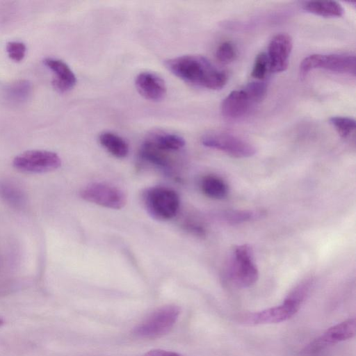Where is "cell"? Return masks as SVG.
Segmentation results:
<instances>
[{
    "label": "cell",
    "mask_w": 356,
    "mask_h": 356,
    "mask_svg": "<svg viewBox=\"0 0 356 356\" xmlns=\"http://www.w3.org/2000/svg\"><path fill=\"white\" fill-rule=\"evenodd\" d=\"M165 65L175 76L196 86L219 90L227 81L224 71L202 56H181L167 60Z\"/></svg>",
    "instance_id": "cell-1"
},
{
    "label": "cell",
    "mask_w": 356,
    "mask_h": 356,
    "mask_svg": "<svg viewBox=\"0 0 356 356\" xmlns=\"http://www.w3.org/2000/svg\"><path fill=\"white\" fill-rule=\"evenodd\" d=\"M310 286L309 280L300 283L281 305L243 315L241 317V321L248 325H264L278 323L289 320L300 308Z\"/></svg>",
    "instance_id": "cell-2"
},
{
    "label": "cell",
    "mask_w": 356,
    "mask_h": 356,
    "mask_svg": "<svg viewBox=\"0 0 356 356\" xmlns=\"http://www.w3.org/2000/svg\"><path fill=\"white\" fill-rule=\"evenodd\" d=\"M142 202L147 212L159 220L174 218L179 208V197L174 190L163 186L146 188L142 193Z\"/></svg>",
    "instance_id": "cell-3"
},
{
    "label": "cell",
    "mask_w": 356,
    "mask_h": 356,
    "mask_svg": "<svg viewBox=\"0 0 356 356\" xmlns=\"http://www.w3.org/2000/svg\"><path fill=\"white\" fill-rule=\"evenodd\" d=\"M181 309L175 305L157 308L133 330V334L141 339H156L168 333L175 325Z\"/></svg>",
    "instance_id": "cell-4"
},
{
    "label": "cell",
    "mask_w": 356,
    "mask_h": 356,
    "mask_svg": "<svg viewBox=\"0 0 356 356\" xmlns=\"http://www.w3.org/2000/svg\"><path fill=\"white\" fill-rule=\"evenodd\" d=\"M231 259L228 273L232 282L241 288L252 286L258 280L259 272L254 263L252 248L247 244L238 245Z\"/></svg>",
    "instance_id": "cell-5"
},
{
    "label": "cell",
    "mask_w": 356,
    "mask_h": 356,
    "mask_svg": "<svg viewBox=\"0 0 356 356\" xmlns=\"http://www.w3.org/2000/svg\"><path fill=\"white\" fill-rule=\"evenodd\" d=\"M263 99L259 88L249 83L243 88L232 91L222 102V115L229 119H236L245 115L254 104Z\"/></svg>",
    "instance_id": "cell-6"
},
{
    "label": "cell",
    "mask_w": 356,
    "mask_h": 356,
    "mask_svg": "<svg viewBox=\"0 0 356 356\" xmlns=\"http://www.w3.org/2000/svg\"><path fill=\"white\" fill-rule=\"evenodd\" d=\"M315 69L355 75V56L351 54H312L304 58L300 65V76L305 77Z\"/></svg>",
    "instance_id": "cell-7"
},
{
    "label": "cell",
    "mask_w": 356,
    "mask_h": 356,
    "mask_svg": "<svg viewBox=\"0 0 356 356\" xmlns=\"http://www.w3.org/2000/svg\"><path fill=\"white\" fill-rule=\"evenodd\" d=\"M201 141L205 147L222 151L236 158L250 157L256 152L251 143L228 132H209L202 137Z\"/></svg>",
    "instance_id": "cell-8"
},
{
    "label": "cell",
    "mask_w": 356,
    "mask_h": 356,
    "mask_svg": "<svg viewBox=\"0 0 356 356\" xmlns=\"http://www.w3.org/2000/svg\"><path fill=\"white\" fill-rule=\"evenodd\" d=\"M356 331V320L348 318L327 329L321 336L309 343L302 351L303 356H318L330 346L353 338Z\"/></svg>",
    "instance_id": "cell-9"
},
{
    "label": "cell",
    "mask_w": 356,
    "mask_h": 356,
    "mask_svg": "<svg viewBox=\"0 0 356 356\" xmlns=\"http://www.w3.org/2000/svg\"><path fill=\"white\" fill-rule=\"evenodd\" d=\"M14 167L26 172L41 173L54 170L61 164L59 156L47 150H29L15 157Z\"/></svg>",
    "instance_id": "cell-10"
},
{
    "label": "cell",
    "mask_w": 356,
    "mask_h": 356,
    "mask_svg": "<svg viewBox=\"0 0 356 356\" xmlns=\"http://www.w3.org/2000/svg\"><path fill=\"white\" fill-rule=\"evenodd\" d=\"M80 195L87 202L113 209H120L127 202L121 189L105 183L90 184L81 191Z\"/></svg>",
    "instance_id": "cell-11"
},
{
    "label": "cell",
    "mask_w": 356,
    "mask_h": 356,
    "mask_svg": "<svg viewBox=\"0 0 356 356\" xmlns=\"http://www.w3.org/2000/svg\"><path fill=\"white\" fill-rule=\"evenodd\" d=\"M292 48V39L286 33H278L271 39L266 54L270 72H281L286 70Z\"/></svg>",
    "instance_id": "cell-12"
},
{
    "label": "cell",
    "mask_w": 356,
    "mask_h": 356,
    "mask_svg": "<svg viewBox=\"0 0 356 356\" xmlns=\"http://www.w3.org/2000/svg\"><path fill=\"white\" fill-rule=\"evenodd\" d=\"M135 86L142 97L152 102L163 99L167 91L164 80L158 74L150 72L138 74L135 79Z\"/></svg>",
    "instance_id": "cell-13"
},
{
    "label": "cell",
    "mask_w": 356,
    "mask_h": 356,
    "mask_svg": "<svg viewBox=\"0 0 356 356\" xmlns=\"http://www.w3.org/2000/svg\"><path fill=\"white\" fill-rule=\"evenodd\" d=\"M44 64L55 74L52 85L56 90L65 92L75 86L76 76L64 61L57 58H47L44 60Z\"/></svg>",
    "instance_id": "cell-14"
},
{
    "label": "cell",
    "mask_w": 356,
    "mask_h": 356,
    "mask_svg": "<svg viewBox=\"0 0 356 356\" xmlns=\"http://www.w3.org/2000/svg\"><path fill=\"white\" fill-rule=\"evenodd\" d=\"M144 142L169 152L178 151L185 145V140L181 136L163 131L152 132Z\"/></svg>",
    "instance_id": "cell-15"
},
{
    "label": "cell",
    "mask_w": 356,
    "mask_h": 356,
    "mask_svg": "<svg viewBox=\"0 0 356 356\" xmlns=\"http://www.w3.org/2000/svg\"><path fill=\"white\" fill-rule=\"evenodd\" d=\"M302 8L305 11L324 17H339L343 14L341 6L334 1H305Z\"/></svg>",
    "instance_id": "cell-16"
},
{
    "label": "cell",
    "mask_w": 356,
    "mask_h": 356,
    "mask_svg": "<svg viewBox=\"0 0 356 356\" xmlns=\"http://www.w3.org/2000/svg\"><path fill=\"white\" fill-rule=\"evenodd\" d=\"M99 140L110 154L117 158H124L129 153V148L127 143L114 133L103 132L99 135Z\"/></svg>",
    "instance_id": "cell-17"
},
{
    "label": "cell",
    "mask_w": 356,
    "mask_h": 356,
    "mask_svg": "<svg viewBox=\"0 0 356 356\" xmlns=\"http://www.w3.org/2000/svg\"><path fill=\"white\" fill-rule=\"evenodd\" d=\"M31 90V84L28 81L19 80L8 85L4 90L3 96L8 102L19 104L29 99Z\"/></svg>",
    "instance_id": "cell-18"
},
{
    "label": "cell",
    "mask_w": 356,
    "mask_h": 356,
    "mask_svg": "<svg viewBox=\"0 0 356 356\" xmlns=\"http://www.w3.org/2000/svg\"><path fill=\"white\" fill-rule=\"evenodd\" d=\"M169 152L161 150L144 142L140 149V156L144 161L159 168L168 169L170 167L171 158Z\"/></svg>",
    "instance_id": "cell-19"
},
{
    "label": "cell",
    "mask_w": 356,
    "mask_h": 356,
    "mask_svg": "<svg viewBox=\"0 0 356 356\" xmlns=\"http://www.w3.org/2000/svg\"><path fill=\"white\" fill-rule=\"evenodd\" d=\"M201 189L205 195L213 199H222L228 193L227 184L215 175L204 177L201 182Z\"/></svg>",
    "instance_id": "cell-20"
},
{
    "label": "cell",
    "mask_w": 356,
    "mask_h": 356,
    "mask_svg": "<svg viewBox=\"0 0 356 356\" xmlns=\"http://www.w3.org/2000/svg\"><path fill=\"white\" fill-rule=\"evenodd\" d=\"M262 215V212L250 210H229L222 211L219 218L227 223L237 224L257 219Z\"/></svg>",
    "instance_id": "cell-21"
},
{
    "label": "cell",
    "mask_w": 356,
    "mask_h": 356,
    "mask_svg": "<svg viewBox=\"0 0 356 356\" xmlns=\"http://www.w3.org/2000/svg\"><path fill=\"white\" fill-rule=\"evenodd\" d=\"M330 123L337 133L343 138L348 137L355 131V120L351 118L344 116H333L329 120Z\"/></svg>",
    "instance_id": "cell-22"
},
{
    "label": "cell",
    "mask_w": 356,
    "mask_h": 356,
    "mask_svg": "<svg viewBox=\"0 0 356 356\" xmlns=\"http://www.w3.org/2000/svg\"><path fill=\"white\" fill-rule=\"evenodd\" d=\"M216 56L221 63L228 64L232 62L236 56V48L231 42H223L218 47Z\"/></svg>",
    "instance_id": "cell-23"
},
{
    "label": "cell",
    "mask_w": 356,
    "mask_h": 356,
    "mask_svg": "<svg viewBox=\"0 0 356 356\" xmlns=\"http://www.w3.org/2000/svg\"><path fill=\"white\" fill-rule=\"evenodd\" d=\"M269 70V63L266 53L261 52L255 58L252 70V76L257 80L264 79Z\"/></svg>",
    "instance_id": "cell-24"
},
{
    "label": "cell",
    "mask_w": 356,
    "mask_h": 356,
    "mask_svg": "<svg viewBox=\"0 0 356 356\" xmlns=\"http://www.w3.org/2000/svg\"><path fill=\"white\" fill-rule=\"evenodd\" d=\"M6 51L10 59L15 62H19L24 59L26 55V47L22 42L12 41L7 44Z\"/></svg>",
    "instance_id": "cell-25"
},
{
    "label": "cell",
    "mask_w": 356,
    "mask_h": 356,
    "mask_svg": "<svg viewBox=\"0 0 356 356\" xmlns=\"http://www.w3.org/2000/svg\"><path fill=\"white\" fill-rule=\"evenodd\" d=\"M143 356H182L181 355L163 349H153L147 352Z\"/></svg>",
    "instance_id": "cell-26"
},
{
    "label": "cell",
    "mask_w": 356,
    "mask_h": 356,
    "mask_svg": "<svg viewBox=\"0 0 356 356\" xmlns=\"http://www.w3.org/2000/svg\"><path fill=\"white\" fill-rule=\"evenodd\" d=\"M3 323H4L3 320L1 318H0V327H1Z\"/></svg>",
    "instance_id": "cell-27"
}]
</instances>
